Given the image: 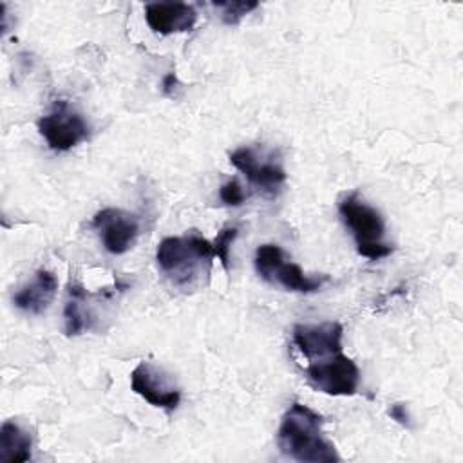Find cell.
<instances>
[{
  "label": "cell",
  "mask_w": 463,
  "mask_h": 463,
  "mask_svg": "<svg viewBox=\"0 0 463 463\" xmlns=\"http://www.w3.org/2000/svg\"><path fill=\"white\" fill-rule=\"evenodd\" d=\"M324 418L304 403L293 402L284 412L279 430L277 445L280 452L302 463H336L340 456L335 445L326 438Z\"/></svg>",
  "instance_id": "6da1fadb"
},
{
  "label": "cell",
  "mask_w": 463,
  "mask_h": 463,
  "mask_svg": "<svg viewBox=\"0 0 463 463\" xmlns=\"http://www.w3.org/2000/svg\"><path fill=\"white\" fill-rule=\"evenodd\" d=\"M338 213L344 224L351 230L358 255L371 260H380L391 255L392 246L383 242V217L376 208L367 204L356 192L345 195L338 203Z\"/></svg>",
  "instance_id": "7a4b0ae2"
},
{
  "label": "cell",
  "mask_w": 463,
  "mask_h": 463,
  "mask_svg": "<svg viewBox=\"0 0 463 463\" xmlns=\"http://www.w3.org/2000/svg\"><path fill=\"white\" fill-rule=\"evenodd\" d=\"M212 259H215L213 244L195 232L183 237H165L156 250L159 269L175 284L190 282L203 264H212Z\"/></svg>",
  "instance_id": "3957f363"
},
{
  "label": "cell",
  "mask_w": 463,
  "mask_h": 463,
  "mask_svg": "<svg viewBox=\"0 0 463 463\" xmlns=\"http://www.w3.org/2000/svg\"><path fill=\"white\" fill-rule=\"evenodd\" d=\"M255 269L269 284H279L288 291L313 293L327 282V277H309L295 262H289L277 244H260L255 251Z\"/></svg>",
  "instance_id": "277c9868"
},
{
  "label": "cell",
  "mask_w": 463,
  "mask_h": 463,
  "mask_svg": "<svg viewBox=\"0 0 463 463\" xmlns=\"http://www.w3.org/2000/svg\"><path fill=\"white\" fill-rule=\"evenodd\" d=\"M307 383L329 396H353L360 383V369L342 351L326 358L311 360L304 369Z\"/></svg>",
  "instance_id": "5b68a950"
},
{
  "label": "cell",
  "mask_w": 463,
  "mask_h": 463,
  "mask_svg": "<svg viewBox=\"0 0 463 463\" xmlns=\"http://www.w3.org/2000/svg\"><path fill=\"white\" fill-rule=\"evenodd\" d=\"M38 130L47 146L54 152L72 150L90 136V125L63 99L56 101L52 109L38 119Z\"/></svg>",
  "instance_id": "8992f818"
},
{
  "label": "cell",
  "mask_w": 463,
  "mask_h": 463,
  "mask_svg": "<svg viewBox=\"0 0 463 463\" xmlns=\"http://www.w3.org/2000/svg\"><path fill=\"white\" fill-rule=\"evenodd\" d=\"M130 389L152 407L175 411L181 402V391L172 376L152 362H139L130 373Z\"/></svg>",
  "instance_id": "52a82bcc"
},
{
  "label": "cell",
  "mask_w": 463,
  "mask_h": 463,
  "mask_svg": "<svg viewBox=\"0 0 463 463\" xmlns=\"http://www.w3.org/2000/svg\"><path fill=\"white\" fill-rule=\"evenodd\" d=\"M92 228L99 233L103 248L112 255L127 253L137 235L139 221L121 208H103L92 217Z\"/></svg>",
  "instance_id": "ba28073f"
},
{
  "label": "cell",
  "mask_w": 463,
  "mask_h": 463,
  "mask_svg": "<svg viewBox=\"0 0 463 463\" xmlns=\"http://www.w3.org/2000/svg\"><path fill=\"white\" fill-rule=\"evenodd\" d=\"M344 327L338 322L322 324H295L291 336L293 344L309 362L331 356L342 351Z\"/></svg>",
  "instance_id": "9c48e42d"
},
{
  "label": "cell",
  "mask_w": 463,
  "mask_h": 463,
  "mask_svg": "<svg viewBox=\"0 0 463 463\" xmlns=\"http://www.w3.org/2000/svg\"><path fill=\"white\" fill-rule=\"evenodd\" d=\"M230 163L246 175L250 184L266 192L277 194V190L286 183V172L280 165L273 161H260L257 152L250 146H241L230 154Z\"/></svg>",
  "instance_id": "30bf717a"
},
{
  "label": "cell",
  "mask_w": 463,
  "mask_h": 463,
  "mask_svg": "<svg viewBox=\"0 0 463 463\" xmlns=\"http://www.w3.org/2000/svg\"><path fill=\"white\" fill-rule=\"evenodd\" d=\"M145 20L154 33L168 36L190 31L197 22V13L194 5L183 2H152L145 5Z\"/></svg>",
  "instance_id": "8fae6325"
},
{
  "label": "cell",
  "mask_w": 463,
  "mask_h": 463,
  "mask_svg": "<svg viewBox=\"0 0 463 463\" xmlns=\"http://www.w3.org/2000/svg\"><path fill=\"white\" fill-rule=\"evenodd\" d=\"M56 289L58 279L54 277V273L49 269H38L33 280L16 291L13 302L18 309L25 313L40 315L49 307V304L56 297Z\"/></svg>",
  "instance_id": "7c38bea8"
},
{
  "label": "cell",
  "mask_w": 463,
  "mask_h": 463,
  "mask_svg": "<svg viewBox=\"0 0 463 463\" xmlns=\"http://www.w3.org/2000/svg\"><path fill=\"white\" fill-rule=\"evenodd\" d=\"M33 439L31 434L13 420H7L0 427V461L24 463L31 459Z\"/></svg>",
  "instance_id": "4fadbf2b"
},
{
  "label": "cell",
  "mask_w": 463,
  "mask_h": 463,
  "mask_svg": "<svg viewBox=\"0 0 463 463\" xmlns=\"http://www.w3.org/2000/svg\"><path fill=\"white\" fill-rule=\"evenodd\" d=\"M87 289L80 284L69 286V300L63 307V331L67 336H78L85 329L90 327V317L83 307V300L87 298Z\"/></svg>",
  "instance_id": "5bb4252c"
},
{
  "label": "cell",
  "mask_w": 463,
  "mask_h": 463,
  "mask_svg": "<svg viewBox=\"0 0 463 463\" xmlns=\"http://www.w3.org/2000/svg\"><path fill=\"white\" fill-rule=\"evenodd\" d=\"M213 7L222 11V22L228 25L239 24L246 14L259 7V2H213Z\"/></svg>",
  "instance_id": "9a60e30c"
},
{
  "label": "cell",
  "mask_w": 463,
  "mask_h": 463,
  "mask_svg": "<svg viewBox=\"0 0 463 463\" xmlns=\"http://www.w3.org/2000/svg\"><path fill=\"white\" fill-rule=\"evenodd\" d=\"M239 235V230L235 226H224L217 237L212 241L213 244V253L215 257L221 260L222 268L228 271L230 269V246L232 242L237 239Z\"/></svg>",
  "instance_id": "2e32d148"
},
{
  "label": "cell",
  "mask_w": 463,
  "mask_h": 463,
  "mask_svg": "<svg viewBox=\"0 0 463 463\" xmlns=\"http://www.w3.org/2000/svg\"><path fill=\"white\" fill-rule=\"evenodd\" d=\"M219 197L228 206H241L246 201V194L237 179L226 181L219 190Z\"/></svg>",
  "instance_id": "e0dca14e"
},
{
  "label": "cell",
  "mask_w": 463,
  "mask_h": 463,
  "mask_svg": "<svg viewBox=\"0 0 463 463\" xmlns=\"http://www.w3.org/2000/svg\"><path fill=\"white\" fill-rule=\"evenodd\" d=\"M389 416L396 421V423H400V425H403V427H409L411 425V416H409V411H407V407L403 405V403H392L391 407H389Z\"/></svg>",
  "instance_id": "ac0fdd59"
},
{
  "label": "cell",
  "mask_w": 463,
  "mask_h": 463,
  "mask_svg": "<svg viewBox=\"0 0 463 463\" xmlns=\"http://www.w3.org/2000/svg\"><path fill=\"white\" fill-rule=\"evenodd\" d=\"M177 85V78L174 72H168L165 78H163V94L166 96H174V89Z\"/></svg>",
  "instance_id": "d6986e66"
}]
</instances>
